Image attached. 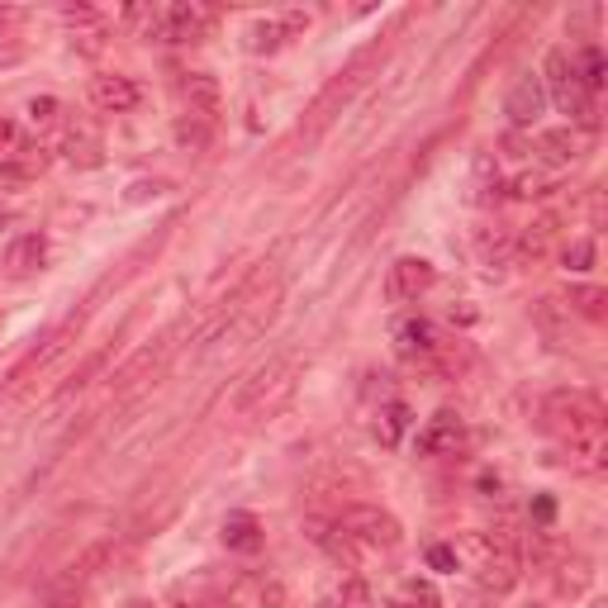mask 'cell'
Wrapping results in <instances>:
<instances>
[{"instance_id": "1", "label": "cell", "mask_w": 608, "mask_h": 608, "mask_svg": "<svg viewBox=\"0 0 608 608\" xmlns=\"http://www.w3.org/2000/svg\"><path fill=\"white\" fill-rule=\"evenodd\" d=\"M547 428L570 447V461L580 471H599L604 467V409L599 399H589L580 390H562L547 399Z\"/></svg>"}, {"instance_id": "2", "label": "cell", "mask_w": 608, "mask_h": 608, "mask_svg": "<svg viewBox=\"0 0 608 608\" xmlns=\"http://www.w3.org/2000/svg\"><path fill=\"white\" fill-rule=\"evenodd\" d=\"M537 76H542V91H547V101L562 109V115H570V124H580L585 134L595 129V124H599V105H595V95L585 91L580 72H575V57L566 53V48H552Z\"/></svg>"}, {"instance_id": "3", "label": "cell", "mask_w": 608, "mask_h": 608, "mask_svg": "<svg viewBox=\"0 0 608 608\" xmlns=\"http://www.w3.org/2000/svg\"><path fill=\"white\" fill-rule=\"evenodd\" d=\"M338 527L352 537V542H361V547H376V552H390L405 542V527H399L395 514H386V509H376V504H357V509H347V514L338 518Z\"/></svg>"}, {"instance_id": "4", "label": "cell", "mask_w": 608, "mask_h": 608, "mask_svg": "<svg viewBox=\"0 0 608 608\" xmlns=\"http://www.w3.org/2000/svg\"><path fill=\"white\" fill-rule=\"evenodd\" d=\"M433 281H438L433 262L405 252V258H395L390 271H386V300L390 304H409V300H419L423 291H433Z\"/></svg>"}, {"instance_id": "5", "label": "cell", "mask_w": 608, "mask_h": 608, "mask_svg": "<svg viewBox=\"0 0 608 608\" xmlns=\"http://www.w3.org/2000/svg\"><path fill=\"white\" fill-rule=\"evenodd\" d=\"M480 585L490 589V595H509V589L518 585V575H523V562H518V552L514 547H500V542H480Z\"/></svg>"}, {"instance_id": "6", "label": "cell", "mask_w": 608, "mask_h": 608, "mask_svg": "<svg viewBox=\"0 0 608 608\" xmlns=\"http://www.w3.org/2000/svg\"><path fill=\"white\" fill-rule=\"evenodd\" d=\"M413 447H419V457H457L461 447H467V423H461V413H452V409L433 413V419L423 423V433L413 438Z\"/></svg>"}, {"instance_id": "7", "label": "cell", "mask_w": 608, "mask_h": 608, "mask_svg": "<svg viewBox=\"0 0 608 608\" xmlns=\"http://www.w3.org/2000/svg\"><path fill=\"white\" fill-rule=\"evenodd\" d=\"M504 115H509V124H514V129H533V124L547 115V91H542V76H537V72H527V76H518V82L509 86Z\"/></svg>"}, {"instance_id": "8", "label": "cell", "mask_w": 608, "mask_h": 608, "mask_svg": "<svg viewBox=\"0 0 608 608\" xmlns=\"http://www.w3.org/2000/svg\"><path fill=\"white\" fill-rule=\"evenodd\" d=\"M214 14L205 6H186V0H176V6L163 10V39L171 43H200L205 34H210Z\"/></svg>"}, {"instance_id": "9", "label": "cell", "mask_w": 608, "mask_h": 608, "mask_svg": "<svg viewBox=\"0 0 608 608\" xmlns=\"http://www.w3.org/2000/svg\"><path fill=\"white\" fill-rule=\"evenodd\" d=\"M91 105L105 109V115H124V109L138 105V86L129 76H91Z\"/></svg>"}, {"instance_id": "10", "label": "cell", "mask_w": 608, "mask_h": 608, "mask_svg": "<svg viewBox=\"0 0 608 608\" xmlns=\"http://www.w3.org/2000/svg\"><path fill=\"white\" fill-rule=\"evenodd\" d=\"M537 153L547 167H575L585 157V134H575L570 124L566 129H547V134H537Z\"/></svg>"}, {"instance_id": "11", "label": "cell", "mask_w": 608, "mask_h": 608, "mask_svg": "<svg viewBox=\"0 0 608 608\" xmlns=\"http://www.w3.org/2000/svg\"><path fill=\"white\" fill-rule=\"evenodd\" d=\"M395 352H399V357H409V361L433 357V352H438V328L428 324V318H405V324L395 328Z\"/></svg>"}, {"instance_id": "12", "label": "cell", "mask_w": 608, "mask_h": 608, "mask_svg": "<svg viewBox=\"0 0 608 608\" xmlns=\"http://www.w3.org/2000/svg\"><path fill=\"white\" fill-rule=\"evenodd\" d=\"M43 262H48L43 233H20L6 248V271H10V276H34V271H43Z\"/></svg>"}, {"instance_id": "13", "label": "cell", "mask_w": 608, "mask_h": 608, "mask_svg": "<svg viewBox=\"0 0 608 608\" xmlns=\"http://www.w3.org/2000/svg\"><path fill=\"white\" fill-rule=\"evenodd\" d=\"M181 95L190 101V115H200V119H214L219 105H223V91H219V82L210 72H190L181 82Z\"/></svg>"}, {"instance_id": "14", "label": "cell", "mask_w": 608, "mask_h": 608, "mask_svg": "<svg viewBox=\"0 0 608 608\" xmlns=\"http://www.w3.org/2000/svg\"><path fill=\"white\" fill-rule=\"evenodd\" d=\"M556 243V219L552 214H542L533 219L523 233H514V258L523 262H537V258H547V248Z\"/></svg>"}, {"instance_id": "15", "label": "cell", "mask_w": 608, "mask_h": 608, "mask_svg": "<svg viewBox=\"0 0 608 608\" xmlns=\"http://www.w3.org/2000/svg\"><path fill=\"white\" fill-rule=\"evenodd\" d=\"M219 537H223V547L229 552H258L262 547V523H258V514H229L223 518V527H219Z\"/></svg>"}, {"instance_id": "16", "label": "cell", "mask_w": 608, "mask_h": 608, "mask_svg": "<svg viewBox=\"0 0 608 608\" xmlns=\"http://www.w3.org/2000/svg\"><path fill=\"white\" fill-rule=\"evenodd\" d=\"M409 428H413V409L405 405V399H386V405H380V413H376V438H380V447H399Z\"/></svg>"}, {"instance_id": "17", "label": "cell", "mask_w": 608, "mask_h": 608, "mask_svg": "<svg viewBox=\"0 0 608 608\" xmlns=\"http://www.w3.org/2000/svg\"><path fill=\"white\" fill-rule=\"evenodd\" d=\"M471 186H475V200L480 205H490V200H500V163H494V153H475V163H471Z\"/></svg>"}, {"instance_id": "18", "label": "cell", "mask_w": 608, "mask_h": 608, "mask_svg": "<svg viewBox=\"0 0 608 608\" xmlns=\"http://www.w3.org/2000/svg\"><path fill=\"white\" fill-rule=\"evenodd\" d=\"M62 157H67L72 167H82V171H91V167H101L105 163V153H101V138L95 134H67L62 138Z\"/></svg>"}, {"instance_id": "19", "label": "cell", "mask_w": 608, "mask_h": 608, "mask_svg": "<svg viewBox=\"0 0 608 608\" xmlns=\"http://www.w3.org/2000/svg\"><path fill=\"white\" fill-rule=\"evenodd\" d=\"M210 138H214L210 119H200V115H181V119H176V148H181V153L200 157L205 148H210Z\"/></svg>"}, {"instance_id": "20", "label": "cell", "mask_w": 608, "mask_h": 608, "mask_svg": "<svg viewBox=\"0 0 608 608\" xmlns=\"http://www.w3.org/2000/svg\"><path fill=\"white\" fill-rule=\"evenodd\" d=\"M285 39H291V34H285L281 20H258V24L248 29V53H258V57L262 53H281Z\"/></svg>"}, {"instance_id": "21", "label": "cell", "mask_w": 608, "mask_h": 608, "mask_svg": "<svg viewBox=\"0 0 608 608\" xmlns=\"http://www.w3.org/2000/svg\"><path fill=\"white\" fill-rule=\"evenodd\" d=\"M475 248H480V258H485L490 266H504L509 258H514V233H509V229H480Z\"/></svg>"}, {"instance_id": "22", "label": "cell", "mask_w": 608, "mask_h": 608, "mask_svg": "<svg viewBox=\"0 0 608 608\" xmlns=\"http://www.w3.org/2000/svg\"><path fill=\"white\" fill-rule=\"evenodd\" d=\"M43 171V157H10L0 163V190H24Z\"/></svg>"}, {"instance_id": "23", "label": "cell", "mask_w": 608, "mask_h": 608, "mask_svg": "<svg viewBox=\"0 0 608 608\" xmlns=\"http://www.w3.org/2000/svg\"><path fill=\"white\" fill-rule=\"evenodd\" d=\"M604 304H608V295L599 291V285H570L566 291V310L585 314V318H604Z\"/></svg>"}, {"instance_id": "24", "label": "cell", "mask_w": 608, "mask_h": 608, "mask_svg": "<svg viewBox=\"0 0 608 608\" xmlns=\"http://www.w3.org/2000/svg\"><path fill=\"white\" fill-rule=\"evenodd\" d=\"M343 608H386V604H380V595L366 580H347L343 585Z\"/></svg>"}, {"instance_id": "25", "label": "cell", "mask_w": 608, "mask_h": 608, "mask_svg": "<svg viewBox=\"0 0 608 608\" xmlns=\"http://www.w3.org/2000/svg\"><path fill=\"white\" fill-rule=\"evenodd\" d=\"M509 190H514L518 200H542V196H552V181L547 176H537V171H523V176H514V186Z\"/></svg>"}, {"instance_id": "26", "label": "cell", "mask_w": 608, "mask_h": 608, "mask_svg": "<svg viewBox=\"0 0 608 608\" xmlns=\"http://www.w3.org/2000/svg\"><path fill=\"white\" fill-rule=\"evenodd\" d=\"M562 262H566V271H589L595 266V243H589V238H575V243H566Z\"/></svg>"}, {"instance_id": "27", "label": "cell", "mask_w": 608, "mask_h": 608, "mask_svg": "<svg viewBox=\"0 0 608 608\" xmlns=\"http://www.w3.org/2000/svg\"><path fill=\"white\" fill-rule=\"evenodd\" d=\"M399 599H405L409 608H438V589L428 580H409L405 589H399Z\"/></svg>"}, {"instance_id": "28", "label": "cell", "mask_w": 608, "mask_h": 608, "mask_svg": "<svg viewBox=\"0 0 608 608\" xmlns=\"http://www.w3.org/2000/svg\"><path fill=\"white\" fill-rule=\"evenodd\" d=\"M167 190H171V181H134L124 200H129V205H148V200H163Z\"/></svg>"}, {"instance_id": "29", "label": "cell", "mask_w": 608, "mask_h": 608, "mask_svg": "<svg viewBox=\"0 0 608 608\" xmlns=\"http://www.w3.org/2000/svg\"><path fill=\"white\" fill-rule=\"evenodd\" d=\"M428 566L433 570H461V552L447 547V542H433V547H428Z\"/></svg>"}, {"instance_id": "30", "label": "cell", "mask_w": 608, "mask_h": 608, "mask_svg": "<svg viewBox=\"0 0 608 608\" xmlns=\"http://www.w3.org/2000/svg\"><path fill=\"white\" fill-rule=\"evenodd\" d=\"M29 119H34V124H53V119H57V101H53V95H39V101H29Z\"/></svg>"}, {"instance_id": "31", "label": "cell", "mask_w": 608, "mask_h": 608, "mask_svg": "<svg viewBox=\"0 0 608 608\" xmlns=\"http://www.w3.org/2000/svg\"><path fill=\"white\" fill-rule=\"evenodd\" d=\"M101 24H91V29H82V34H72V48H82V53H101Z\"/></svg>"}, {"instance_id": "32", "label": "cell", "mask_w": 608, "mask_h": 608, "mask_svg": "<svg viewBox=\"0 0 608 608\" xmlns=\"http://www.w3.org/2000/svg\"><path fill=\"white\" fill-rule=\"evenodd\" d=\"M48 608H82V599H53Z\"/></svg>"}, {"instance_id": "33", "label": "cell", "mask_w": 608, "mask_h": 608, "mask_svg": "<svg viewBox=\"0 0 608 608\" xmlns=\"http://www.w3.org/2000/svg\"><path fill=\"white\" fill-rule=\"evenodd\" d=\"M589 608H608V604L604 599H589Z\"/></svg>"}, {"instance_id": "34", "label": "cell", "mask_w": 608, "mask_h": 608, "mask_svg": "<svg viewBox=\"0 0 608 608\" xmlns=\"http://www.w3.org/2000/svg\"><path fill=\"white\" fill-rule=\"evenodd\" d=\"M129 608H143V604H129Z\"/></svg>"}]
</instances>
